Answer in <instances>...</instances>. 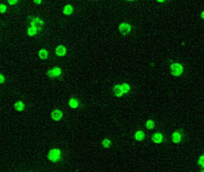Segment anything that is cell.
<instances>
[{
  "label": "cell",
  "instance_id": "1",
  "mask_svg": "<svg viewBox=\"0 0 204 172\" xmlns=\"http://www.w3.org/2000/svg\"><path fill=\"white\" fill-rule=\"evenodd\" d=\"M47 159L53 163H59L62 158V153L59 148H51L47 155Z\"/></svg>",
  "mask_w": 204,
  "mask_h": 172
},
{
  "label": "cell",
  "instance_id": "2",
  "mask_svg": "<svg viewBox=\"0 0 204 172\" xmlns=\"http://www.w3.org/2000/svg\"><path fill=\"white\" fill-rule=\"evenodd\" d=\"M171 74L176 77H179L184 73V67L182 64L179 62H173L169 66Z\"/></svg>",
  "mask_w": 204,
  "mask_h": 172
},
{
  "label": "cell",
  "instance_id": "3",
  "mask_svg": "<svg viewBox=\"0 0 204 172\" xmlns=\"http://www.w3.org/2000/svg\"><path fill=\"white\" fill-rule=\"evenodd\" d=\"M132 25L130 23L126 22L120 23L118 26V30L120 34L124 36L130 34L132 31Z\"/></svg>",
  "mask_w": 204,
  "mask_h": 172
},
{
  "label": "cell",
  "instance_id": "4",
  "mask_svg": "<svg viewBox=\"0 0 204 172\" xmlns=\"http://www.w3.org/2000/svg\"><path fill=\"white\" fill-rule=\"evenodd\" d=\"M62 69L59 66H54L48 70L47 75L52 78H57L60 77L62 74Z\"/></svg>",
  "mask_w": 204,
  "mask_h": 172
},
{
  "label": "cell",
  "instance_id": "5",
  "mask_svg": "<svg viewBox=\"0 0 204 172\" xmlns=\"http://www.w3.org/2000/svg\"><path fill=\"white\" fill-rule=\"evenodd\" d=\"M44 24V22L39 17L34 18L31 21V27H35L38 31L42 30Z\"/></svg>",
  "mask_w": 204,
  "mask_h": 172
},
{
  "label": "cell",
  "instance_id": "6",
  "mask_svg": "<svg viewBox=\"0 0 204 172\" xmlns=\"http://www.w3.org/2000/svg\"><path fill=\"white\" fill-rule=\"evenodd\" d=\"M51 118L54 121L58 122L63 117V112L60 109H54L50 114Z\"/></svg>",
  "mask_w": 204,
  "mask_h": 172
},
{
  "label": "cell",
  "instance_id": "7",
  "mask_svg": "<svg viewBox=\"0 0 204 172\" xmlns=\"http://www.w3.org/2000/svg\"><path fill=\"white\" fill-rule=\"evenodd\" d=\"M183 134L180 130L174 131L171 136V141L173 144H178L182 142Z\"/></svg>",
  "mask_w": 204,
  "mask_h": 172
},
{
  "label": "cell",
  "instance_id": "8",
  "mask_svg": "<svg viewBox=\"0 0 204 172\" xmlns=\"http://www.w3.org/2000/svg\"><path fill=\"white\" fill-rule=\"evenodd\" d=\"M152 141L155 144L159 145L162 144L164 142V136L162 133L160 132H155L151 137Z\"/></svg>",
  "mask_w": 204,
  "mask_h": 172
},
{
  "label": "cell",
  "instance_id": "9",
  "mask_svg": "<svg viewBox=\"0 0 204 172\" xmlns=\"http://www.w3.org/2000/svg\"><path fill=\"white\" fill-rule=\"evenodd\" d=\"M55 53L58 57H63L67 54V48L65 45H57L55 49Z\"/></svg>",
  "mask_w": 204,
  "mask_h": 172
},
{
  "label": "cell",
  "instance_id": "10",
  "mask_svg": "<svg viewBox=\"0 0 204 172\" xmlns=\"http://www.w3.org/2000/svg\"><path fill=\"white\" fill-rule=\"evenodd\" d=\"M146 136L145 132L142 130L136 131L134 135V139L137 142H142L143 141H144L146 139Z\"/></svg>",
  "mask_w": 204,
  "mask_h": 172
},
{
  "label": "cell",
  "instance_id": "11",
  "mask_svg": "<svg viewBox=\"0 0 204 172\" xmlns=\"http://www.w3.org/2000/svg\"><path fill=\"white\" fill-rule=\"evenodd\" d=\"M112 90H113L114 94L117 98H121V97L124 96V93L121 90L120 84L115 85L112 89Z\"/></svg>",
  "mask_w": 204,
  "mask_h": 172
},
{
  "label": "cell",
  "instance_id": "12",
  "mask_svg": "<svg viewBox=\"0 0 204 172\" xmlns=\"http://www.w3.org/2000/svg\"><path fill=\"white\" fill-rule=\"evenodd\" d=\"M74 12V8L71 4H66L62 10V13L65 16H71Z\"/></svg>",
  "mask_w": 204,
  "mask_h": 172
},
{
  "label": "cell",
  "instance_id": "13",
  "mask_svg": "<svg viewBox=\"0 0 204 172\" xmlns=\"http://www.w3.org/2000/svg\"><path fill=\"white\" fill-rule=\"evenodd\" d=\"M26 108L25 103L22 100H18L14 104V108L18 112H22Z\"/></svg>",
  "mask_w": 204,
  "mask_h": 172
},
{
  "label": "cell",
  "instance_id": "14",
  "mask_svg": "<svg viewBox=\"0 0 204 172\" xmlns=\"http://www.w3.org/2000/svg\"><path fill=\"white\" fill-rule=\"evenodd\" d=\"M80 102L77 98H72L68 101V106L72 109H77L79 107Z\"/></svg>",
  "mask_w": 204,
  "mask_h": 172
},
{
  "label": "cell",
  "instance_id": "15",
  "mask_svg": "<svg viewBox=\"0 0 204 172\" xmlns=\"http://www.w3.org/2000/svg\"><path fill=\"white\" fill-rule=\"evenodd\" d=\"M38 57L41 60H47L48 57V52L45 48H41L38 52Z\"/></svg>",
  "mask_w": 204,
  "mask_h": 172
},
{
  "label": "cell",
  "instance_id": "16",
  "mask_svg": "<svg viewBox=\"0 0 204 172\" xmlns=\"http://www.w3.org/2000/svg\"><path fill=\"white\" fill-rule=\"evenodd\" d=\"M120 86L121 88V90L125 94H128L131 91V86L127 82H123L122 84H120Z\"/></svg>",
  "mask_w": 204,
  "mask_h": 172
},
{
  "label": "cell",
  "instance_id": "17",
  "mask_svg": "<svg viewBox=\"0 0 204 172\" xmlns=\"http://www.w3.org/2000/svg\"><path fill=\"white\" fill-rule=\"evenodd\" d=\"M155 126H156L155 121L152 119H149V120H147L145 123V127L148 130H153Z\"/></svg>",
  "mask_w": 204,
  "mask_h": 172
},
{
  "label": "cell",
  "instance_id": "18",
  "mask_svg": "<svg viewBox=\"0 0 204 172\" xmlns=\"http://www.w3.org/2000/svg\"><path fill=\"white\" fill-rule=\"evenodd\" d=\"M101 145L102 147L105 149H109L110 146H112V141L108 139V138H105L101 143Z\"/></svg>",
  "mask_w": 204,
  "mask_h": 172
},
{
  "label": "cell",
  "instance_id": "19",
  "mask_svg": "<svg viewBox=\"0 0 204 172\" xmlns=\"http://www.w3.org/2000/svg\"><path fill=\"white\" fill-rule=\"evenodd\" d=\"M38 32V29H36L35 27L30 26V27L27 29V34L29 36H34L37 34Z\"/></svg>",
  "mask_w": 204,
  "mask_h": 172
},
{
  "label": "cell",
  "instance_id": "20",
  "mask_svg": "<svg viewBox=\"0 0 204 172\" xmlns=\"http://www.w3.org/2000/svg\"><path fill=\"white\" fill-rule=\"evenodd\" d=\"M198 164L201 167V168H204V154L201 155L198 160Z\"/></svg>",
  "mask_w": 204,
  "mask_h": 172
},
{
  "label": "cell",
  "instance_id": "21",
  "mask_svg": "<svg viewBox=\"0 0 204 172\" xmlns=\"http://www.w3.org/2000/svg\"><path fill=\"white\" fill-rule=\"evenodd\" d=\"M7 10V6L5 4H0V13H4Z\"/></svg>",
  "mask_w": 204,
  "mask_h": 172
},
{
  "label": "cell",
  "instance_id": "22",
  "mask_svg": "<svg viewBox=\"0 0 204 172\" xmlns=\"http://www.w3.org/2000/svg\"><path fill=\"white\" fill-rule=\"evenodd\" d=\"M5 81H6V78H5L4 76L2 74L0 73V84L4 83Z\"/></svg>",
  "mask_w": 204,
  "mask_h": 172
},
{
  "label": "cell",
  "instance_id": "23",
  "mask_svg": "<svg viewBox=\"0 0 204 172\" xmlns=\"http://www.w3.org/2000/svg\"><path fill=\"white\" fill-rule=\"evenodd\" d=\"M7 2L9 3L10 6H13V5H15V4H16L17 2H18V1H7Z\"/></svg>",
  "mask_w": 204,
  "mask_h": 172
},
{
  "label": "cell",
  "instance_id": "24",
  "mask_svg": "<svg viewBox=\"0 0 204 172\" xmlns=\"http://www.w3.org/2000/svg\"><path fill=\"white\" fill-rule=\"evenodd\" d=\"M34 2L35 4H36L37 5H40L43 1H34Z\"/></svg>",
  "mask_w": 204,
  "mask_h": 172
},
{
  "label": "cell",
  "instance_id": "25",
  "mask_svg": "<svg viewBox=\"0 0 204 172\" xmlns=\"http://www.w3.org/2000/svg\"><path fill=\"white\" fill-rule=\"evenodd\" d=\"M201 18L204 20V11H203L201 13Z\"/></svg>",
  "mask_w": 204,
  "mask_h": 172
},
{
  "label": "cell",
  "instance_id": "26",
  "mask_svg": "<svg viewBox=\"0 0 204 172\" xmlns=\"http://www.w3.org/2000/svg\"><path fill=\"white\" fill-rule=\"evenodd\" d=\"M200 172H204V168H201Z\"/></svg>",
  "mask_w": 204,
  "mask_h": 172
},
{
  "label": "cell",
  "instance_id": "27",
  "mask_svg": "<svg viewBox=\"0 0 204 172\" xmlns=\"http://www.w3.org/2000/svg\"><path fill=\"white\" fill-rule=\"evenodd\" d=\"M158 2H160V3H162V2H164L165 1H158Z\"/></svg>",
  "mask_w": 204,
  "mask_h": 172
}]
</instances>
